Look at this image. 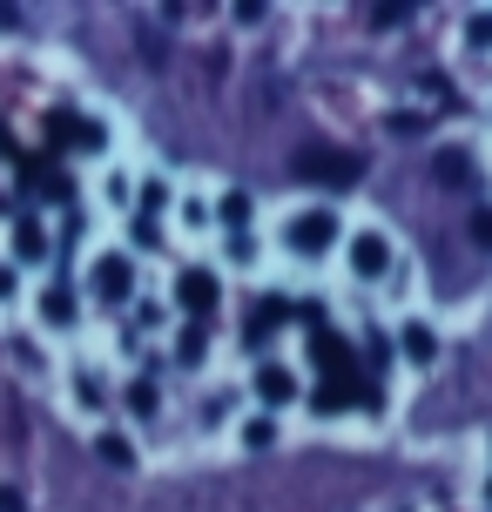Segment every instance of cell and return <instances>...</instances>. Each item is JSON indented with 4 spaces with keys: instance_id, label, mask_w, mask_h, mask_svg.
<instances>
[{
    "instance_id": "8fae6325",
    "label": "cell",
    "mask_w": 492,
    "mask_h": 512,
    "mask_svg": "<svg viewBox=\"0 0 492 512\" xmlns=\"http://www.w3.org/2000/svg\"><path fill=\"white\" fill-rule=\"evenodd\" d=\"M257 398L270 411L297 405V371H290V364H257Z\"/></svg>"
},
{
    "instance_id": "7402d4cb",
    "label": "cell",
    "mask_w": 492,
    "mask_h": 512,
    "mask_svg": "<svg viewBox=\"0 0 492 512\" xmlns=\"http://www.w3.org/2000/svg\"><path fill=\"white\" fill-rule=\"evenodd\" d=\"M0 512H27V492L21 486H0Z\"/></svg>"
},
{
    "instance_id": "d6986e66",
    "label": "cell",
    "mask_w": 492,
    "mask_h": 512,
    "mask_svg": "<svg viewBox=\"0 0 492 512\" xmlns=\"http://www.w3.org/2000/svg\"><path fill=\"white\" fill-rule=\"evenodd\" d=\"M243 445H250V452H270V445H277V425H270V418H250V425H243Z\"/></svg>"
},
{
    "instance_id": "2e32d148",
    "label": "cell",
    "mask_w": 492,
    "mask_h": 512,
    "mask_svg": "<svg viewBox=\"0 0 492 512\" xmlns=\"http://www.w3.org/2000/svg\"><path fill=\"white\" fill-rule=\"evenodd\" d=\"M209 358V331L203 324H189V331L176 337V364H203Z\"/></svg>"
},
{
    "instance_id": "3957f363",
    "label": "cell",
    "mask_w": 492,
    "mask_h": 512,
    "mask_svg": "<svg viewBox=\"0 0 492 512\" xmlns=\"http://www.w3.org/2000/svg\"><path fill=\"white\" fill-rule=\"evenodd\" d=\"M176 304L189 310V324H203L209 310L223 304V283H216V270H203V263H189V270H176Z\"/></svg>"
},
{
    "instance_id": "30bf717a",
    "label": "cell",
    "mask_w": 492,
    "mask_h": 512,
    "mask_svg": "<svg viewBox=\"0 0 492 512\" xmlns=\"http://www.w3.org/2000/svg\"><path fill=\"white\" fill-rule=\"evenodd\" d=\"M398 351H405V364L425 371V364H439V331L418 324V317H405V324H398Z\"/></svg>"
},
{
    "instance_id": "7a4b0ae2",
    "label": "cell",
    "mask_w": 492,
    "mask_h": 512,
    "mask_svg": "<svg viewBox=\"0 0 492 512\" xmlns=\"http://www.w3.org/2000/svg\"><path fill=\"white\" fill-rule=\"evenodd\" d=\"M337 216L331 209H297V216H284V250L290 256H331L337 250Z\"/></svg>"
},
{
    "instance_id": "ffe728a7",
    "label": "cell",
    "mask_w": 492,
    "mask_h": 512,
    "mask_svg": "<svg viewBox=\"0 0 492 512\" xmlns=\"http://www.w3.org/2000/svg\"><path fill=\"white\" fill-rule=\"evenodd\" d=\"M466 41H472V48H492V14H472V21H466Z\"/></svg>"
},
{
    "instance_id": "cb8c5ba5",
    "label": "cell",
    "mask_w": 492,
    "mask_h": 512,
    "mask_svg": "<svg viewBox=\"0 0 492 512\" xmlns=\"http://www.w3.org/2000/svg\"><path fill=\"white\" fill-rule=\"evenodd\" d=\"M486 506H492V479H486Z\"/></svg>"
},
{
    "instance_id": "5bb4252c",
    "label": "cell",
    "mask_w": 492,
    "mask_h": 512,
    "mask_svg": "<svg viewBox=\"0 0 492 512\" xmlns=\"http://www.w3.org/2000/svg\"><path fill=\"white\" fill-rule=\"evenodd\" d=\"M95 459H102L108 472H129V465H135V445L122 432H102V438H95Z\"/></svg>"
},
{
    "instance_id": "ac0fdd59",
    "label": "cell",
    "mask_w": 492,
    "mask_h": 512,
    "mask_svg": "<svg viewBox=\"0 0 492 512\" xmlns=\"http://www.w3.org/2000/svg\"><path fill=\"white\" fill-rule=\"evenodd\" d=\"M41 317H48V324H75V297H68V290H48V297H41Z\"/></svg>"
},
{
    "instance_id": "603a6c76",
    "label": "cell",
    "mask_w": 492,
    "mask_h": 512,
    "mask_svg": "<svg viewBox=\"0 0 492 512\" xmlns=\"http://www.w3.org/2000/svg\"><path fill=\"white\" fill-rule=\"evenodd\" d=\"M0 297H14V277H7V270H0Z\"/></svg>"
},
{
    "instance_id": "7c38bea8",
    "label": "cell",
    "mask_w": 492,
    "mask_h": 512,
    "mask_svg": "<svg viewBox=\"0 0 492 512\" xmlns=\"http://www.w3.org/2000/svg\"><path fill=\"white\" fill-rule=\"evenodd\" d=\"M284 317H290V304H284V297H257V310H250V324H243V337H250V344H263V337L277 331Z\"/></svg>"
},
{
    "instance_id": "277c9868",
    "label": "cell",
    "mask_w": 492,
    "mask_h": 512,
    "mask_svg": "<svg viewBox=\"0 0 492 512\" xmlns=\"http://www.w3.org/2000/svg\"><path fill=\"white\" fill-rule=\"evenodd\" d=\"M311 364L324 371V378H358V344L324 324V331H311Z\"/></svg>"
},
{
    "instance_id": "6da1fadb",
    "label": "cell",
    "mask_w": 492,
    "mask_h": 512,
    "mask_svg": "<svg viewBox=\"0 0 492 512\" xmlns=\"http://www.w3.org/2000/svg\"><path fill=\"white\" fill-rule=\"evenodd\" d=\"M290 176L317 182V189H351V182H364V155L331 149V142H304V149L290 155Z\"/></svg>"
},
{
    "instance_id": "44dd1931",
    "label": "cell",
    "mask_w": 492,
    "mask_h": 512,
    "mask_svg": "<svg viewBox=\"0 0 492 512\" xmlns=\"http://www.w3.org/2000/svg\"><path fill=\"white\" fill-rule=\"evenodd\" d=\"M472 243H479V250H492V209H479V216H472Z\"/></svg>"
},
{
    "instance_id": "e0dca14e",
    "label": "cell",
    "mask_w": 492,
    "mask_h": 512,
    "mask_svg": "<svg viewBox=\"0 0 492 512\" xmlns=\"http://www.w3.org/2000/svg\"><path fill=\"white\" fill-rule=\"evenodd\" d=\"M216 216H223V223H230V230L243 236V223H250V196H243V189H230V196L216 203Z\"/></svg>"
},
{
    "instance_id": "5b68a950",
    "label": "cell",
    "mask_w": 492,
    "mask_h": 512,
    "mask_svg": "<svg viewBox=\"0 0 492 512\" xmlns=\"http://www.w3.org/2000/svg\"><path fill=\"white\" fill-rule=\"evenodd\" d=\"M21 182H27V196H41V203H75L68 169H61V162H48V155H21Z\"/></svg>"
},
{
    "instance_id": "52a82bcc",
    "label": "cell",
    "mask_w": 492,
    "mask_h": 512,
    "mask_svg": "<svg viewBox=\"0 0 492 512\" xmlns=\"http://www.w3.org/2000/svg\"><path fill=\"white\" fill-rule=\"evenodd\" d=\"M344 250H351V270H358L364 283L391 277V236H385V230H358L351 243H344Z\"/></svg>"
},
{
    "instance_id": "9a60e30c",
    "label": "cell",
    "mask_w": 492,
    "mask_h": 512,
    "mask_svg": "<svg viewBox=\"0 0 492 512\" xmlns=\"http://www.w3.org/2000/svg\"><path fill=\"white\" fill-rule=\"evenodd\" d=\"M129 411H135V418H156V411H162L156 378H135V384H129Z\"/></svg>"
},
{
    "instance_id": "8992f818",
    "label": "cell",
    "mask_w": 492,
    "mask_h": 512,
    "mask_svg": "<svg viewBox=\"0 0 492 512\" xmlns=\"http://www.w3.org/2000/svg\"><path fill=\"white\" fill-rule=\"evenodd\" d=\"M48 142L54 149H88V155H102V122H88V115H75V108H54L48 115Z\"/></svg>"
},
{
    "instance_id": "9c48e42d",
    "label": "cell",
    "mask_w": 492,
    "mask_h": 512,
    "mask_svg": "<svg viewBox=\"0 0 492 512\" xmlns=\"http://www.w3.org/2000/svg\"><path fill=\"white\" fill-rule=\"evenodd\" d=\"M351 405H364V378H324L311 391V411H317V418H344Z\"/></svg>"
},
{
    "instance_id": "4fadbf2b",
    "label": "cell",
    "mask_w": 492,
    "mask_h": 512,
    "mask_svg": "<svg viewBox=\"0 0 492 512\" xmlns=\"http://www.w3.org/2000/svg\"><path fill=\"white\" fill-rule=\"evenodd\" d=\"M14 256H21V263H41V256H48V230H41L34 216L14 223Z\"/></svg>"
},
{
    "instance_id": "ba28073f",
    "label": "cell",
    "mask_w": 492,
    "mask_h": 512,
    "mask_svg": "<svg viewBox=\"0 0 492 512\" xmlns=\"http://www.w3.org/2000/svg\"><path fill=\"white\" fill-rule=\"evenodd\" d=\"M88 283H95V297H102V304H129V290H135V263H129L122 250H108L102 263H95V277H88Z\"/></svg>"
}]
</instances>
